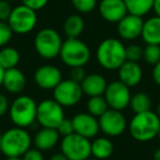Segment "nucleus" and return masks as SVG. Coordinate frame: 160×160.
Listing matches in <instances>:
<instances>
[{
  "label": "nucleus",
  "instance_id": "72a5a7b5",
  "mask_svg": "<svg viewBox=\"0 0 160 160\" xmlns=\"http://www.w3.org/2000/svg\"><path fill=\"white\" fill-rule=\"evenodd\" d=\"M86 76L87 75H86V70L83 67H72L70 69V73H69V77H70L69 79L78 83H81Z\"/></svg>",
  "mask_w": 160,
  "mask_h": 160
},
{
  "label": "nucleus",
  "instance_id": "f3484780",
  "mask_svg": "<svg viewBox=\"0 0 160 160\" xmlns=\"http://www.w3.org/2000/svg\"><path fill=\"white\" fill-rule=\"evenodd\" d=\"M118 70V80L127 87H135L142 79V69L136 62L126 60Z\"/></svg>",
  "mask_w": 160,
  "mask_h": 160
},
{
  "label": "nucleus",
  "instance_id": "412c9836",
  "mask_svg": "<svg viewBox=\"0 0 160 160\" xmlns=\"http://www.w3.org/2000/svg\"><path fill=\"white\" fill-rule=\"evenodd\" d=\"M142 38L146 44L160 45V17L155 16L144 21Z\"/></svg>",
  "mask_w": 160,
  "mask_h": 160
},
{
  "label": "nucleus",
  "instance_id": "2f4dec72",
  "mask_svg": "<svg viewBox=\"0 0 160 160\" xmlns=\"http://www.w3.org/2000/svg\"><path fill=\"white\" fill-rule=\"evenodd\" d=\"M13 8L11 7L9 1L6 0H0V21L3 22H8L10 18V14L12 12Z\"/></svg>",
  "mask_w": 160,
  "mask_h": 160
},
{
  "label": "nucleus",
  "instance_id": "423d86ee",
  "mask_svg": "<svg viewBox=\"0 0 160 160\" xmlns=\"http://www.w3.org/2000/svg\"><path fill=\"white\" fill-rule=\"evenodd\" d=\"M62 45V36L52 28L40 30L34 38V48L44 59H53L59 56Z\"/></svg>",
  "mask_w": 160,
  "mask_h": 160
},
{
  "label": "nucleus",
  "instance_id": "f8f14e48",
  "mask_svg": "<svg viewBox=\"0 0 160 160\" xmlns=\"http://www.w3.org/2000/svg\"><path fill=\"white\" fill-rule=\"evenodd\" d=\"M98 121L100 131L109 137H116L122 135L128 126L126 118L122 114V112L113 109H108L98 118Z\"/></svg>",
  "mask_w": 160,
  "mask_h": 160
},
{
  "label": "nucleus",
  "instance_id": "2eb2a0df",
  "mask_svg": "<svg viewBox=\"0 0 160 160\" xmlns=\"http://www.w3.org/2000/svg\"><path fill=\"white\" fill-rule=\"evenodd\" d=\"M144 20L142 17L127 13L118 23V33L123 40L133 41L142 36Z\"/></svg>",
  "mask_w": 160,
  "mask_h": 160
},
{
  "label": "nucleus",
  "instance_id": "a211bd4d",
  "mask_svg": "<svg viewBox=\"0 0 160 160\" xmlns=\"http://www.w3.org/2000/svg\"><path fill=\"white\" fill-rule=\"evenodd\" d=\"M27 86V78L23 71L19 68H11L5 70L2 80V87L9 93L19 94L24 90Z\"/></svg>",
  "mask_w": 160,
  "mask_h": 160
},
{
  "label": "nucleus",
  "instance_id": "20e7f679",
  "mask_svg": "<svg viewBox=\"0 0 160 160\" xmlns=\"http://www.w3.org/2000/svg\"><path fill=\"white\" fill-rule=\"evenodd\" d=\"M35 100L30 96H19L13 100L9 108V114L16 126L27 128L36 121Z\"/></svg>",
  "mask_w": 160,
  "mask_h": 160
},
{
  "label": "nucleus",
  "instance_id": "0eeeda50",
  "mask_svg": "<svg viewBox=\"0 0 160 160\" xmlns=\"http://www.w3.org/2000/svg\"><path fill=\"white\" fill-rule=\"evenodd\" d=\"M60 149L68 160H87L91 156V142L72 133L62 137Z\"/></svg>",
  "mask_w": 160,
  "mask_h": 160
},
{
  "label": "nucleus",
  "instance_id": "c85d7f7f",
  "mask_svg": "<svg viewBox=\"0 0 160 160\" xmlns=\"http://www.w3.org/2000/svg\"><path fill=\"white\" fill-rule=\"evenodd\" d=\"M71 3L80 13H90L97 7V0H71Z\"/></svg>",
  "mask_w": 160,
  "mask_h": 160
},
{
  "label": "nucleus",
  "instance_id": "e433bc0d",
  "mask_svg": "<svg viewBox=\"0 0 160 160\" xmlns=\"http://www.w3.org/2000/svg\"><path fill=\"white\" fill-rule=\"evenodd\" d=\"M9 101L8 98L5 94L0 93V118H2L3 115H6L8 111H9Z\"/></svg>",
  "mask_w": 160,
  "mask_h": 160
},
{
  "label": "nucleus",
  "instance_id": "9b49d317",
  "mask_svg": "<svg viewBox=\"0 0 160 160\" xmlns=\"http://www.w3.org/2000/svg\"><path fill=\"white\" fill-rule=\"evenodd\" d=\"M103 97L109 105V109L122 111L129 107L132 93L129 87L121 82L120 80H116V81L108 83Z\"/></svg>",
  "mask_w": 160,
  "mask_h": 160
},
{
  "label": "nucleus",
  "instance_id": "473e14b6",
  "mask_svg": "<svg viewBox=\"0 0 160 160\" xmlns=\"http://www.w3.org/2000/svg\"><path fill=\"white\" fill-rule=\"evenodd\" d=\"M56 129H57V132L59 133V135L62 136V137L75 133V132H73L72 122H71V120H67V118H64L62 122L58 125V127Z\"/></svg>",
  "mask_w": 160,
  "mask_h": 160
},
{
  "label": "nucleus",
  "instance_id": "a19ab883",
  "mask_svg": "<svg viewBox=\"0 0 160 160\" xmlns=\"http://www.w3.org/2000/svg\"><path fill=\"white\" fill-rule=\"evenodd\" d=\"M153 160H160V147L156 149L153 152Z\"/></svg>",
  "mask_w": 160,
  "mask_h": 160
},
{
  "label": "nucleus",
  "instance_id": "cd10ccee",
  "mask_svg": "<svg viewBox=\"0 0 160 160\" xmlns=\"http://www.w3.org/2000/svg\"><path fill=\"white\" fill-rule=\"evenodd\" d=\"M142 59L148 65L155 66L160 60V45L147 44L142 48Z\"/></svg>",
  "mask_w": 160,
  "mask_h": 160
},
{
  "label": "nucleus",
  "instance_id": "de8ad7c7",
  "mask_svg": "<svg viewBox=\"0 0 160 160\" xmlns=\"http://www.w3.org/2000/svg\"><path fill=\"white\" fill-rule=\"evenodd\" d=\"M158 136H159V138H160V125H159V131H158Z\"/></svg>",
  "mask_w": 160,
  "mask_h": 160
},
{
  "label": "nucleus",
  "instance_id": "09e8293b",
  "mask_svg": "<svg viewBox=\"0 0 160 160\" xmlns=\"http://www.w3.org/2000/svg\"><path fill=\"white\" fill-rule=\"evenodd\" d=\"M87 160H98V159H96V158H93V159H92V158H88Z\"/></svg>",
  "mask_w": 160,
  "mask_h": 160
},
{
  "label": "nucleus",
  "instance_id": "c9c22d12",
  "mask_svg": "<svg viewBox=\"0 0 160 160\" xmlns=\"http://www.w3.org/2000/svg\"><path fill=\"white\" fill-rule=\"evenodd\" d=\"M21 158L22 160H44L42 151L38 148H30Z\"/></svg>",
  "mask_w": 160,
  "mask_h": 160
},
{
  "label": "nucleus",
  "instance_id": "4be33fe9",
  "mask_svg": "<svg viewBox=\"0 0 160 160\" xmlns=\"http://www.w3.org/2000/svg\"><path fill=\"white\" fill-rule=\"evenodd\" d=\"M114 145L108 137H98L91 142V156L98 160H105L112 156Z\"/></svg>",
  "mask_w": 160,
  "mask_h": 160
},
{
  "label": "nucleus",
  "instance_id": "ea45409f",
  "mask_svg": "<svg viewBox=\"0 0 160 160\" xmlns=\"http://www.w3.org/2000/svg\"><path fill=\"white\" fill-rule=\"evenodd\" d=\"M152 10L155 11L156 16L160 17V0H155V1H153Z\"/></svg>",
  "mask_w": 160,
  "mask_h": 160
},
{
  "label": "nucleus",
  "instance_id": "49530a36",
  "mask_svg": "<svg viewBox=\"0 0 160 160\" xmlns=\"http://www.w3.org/2000/svg\"><path fill=\"white\" fill-rule=\"evenodd\" d=\"M6 1H9V2H13V1H17V0H6Z\"/></svg>",
  "mask_w": 160,
  "mask_h": 160
},
{
  "label": "nucleus",
  "instance_id": "6ab92c4d",
  "mask_svg": "<svg viewBox=\"0 0 160 160\" xmlns=\"http://www.w3.org/2000/svg\"><path fill=\"white\" fill-rule=\"evenodd\" d=\"M60 135L56 128H47L42 127L38 133L35 134L32 142L34 144L35 148L41 151H48L53 149L59 142Z\"/></svg>",
  "mask_w": 160,
  "mask_h": 160
},
{
  "label": "nucleus",
  "instance_id": "a18cd8bd",
  "mask_svg": "<svg viewBox=\"0 0 160 160\" xmlns=\"http://www.w3.org/2000/svg\"><path fill=\"white\" fill-rule=\"evenodd\" d=\"M1 135H2V134L0 133V150H1Z\"/></svg>",
  "mask_w": 160,
  "mask_h": 160
},
{
  "label": "nucleus",
  "instance_id": "4c0bfd02",
  "mask_svg": "<svg viewBox=\"0 0 160 160\" xmlns=\"http://www.w3.org/2000/svg\"><path fill=\"white\" fill-rule=\"evenodd\" d=\"M152 79L156 85L160 86V60L153 66L152 69Z\"/></svg>",
  "mask_w": 160,
  "mask_h": 160
},
{
  "label": "nucleus",
  "instance_id": "393cba45",
  "mask_svg": "<svg viewBox=\"0 0 160 160\" xmlns=\"http://www.w3.org/2000/svg\"><path fill=\"white\" fill-rule=\"evenodd\" d=\"M126 6L127 12L138 17H144L152 10L155 0H123Z\"/></svg>",
  "mask_w": 160,
  "mask_h": 160
},
{
  "label": "nucleus",
  "instance_id": "9d476101",
  "mask_svg": "<svg viewBox=\"0 0 160 160\" xmlns=\"http://www.w3.org/2000/svg\"><path fill=\"white\" fill-rule=\"evenodd\" d=\"M82 89L80 83L71 79H62L53 90L54 100L62 108H69L78 104L82 98Z\"/></svg>",
  "mask_w": 160,
  "mask_h": 160
},
{
  "label": "nucleus",
  "instance_id": "b1692460",
  "mask_svg": "<svg viewBox=\"0 0 160 160\" xmlns=\"http://www.w3.org/2000/svg\"><path fill=\"white\" fill-rule=\"evenodd\" d=\"M20 62V53L17 48L10 46L1 47L0 49V66L5 70L16 68Z\"/></svg>",
  "mask_w": 160,
  "mask_h": 160
},
{
  "label": "nucleus",
  "instance_id": "f704fd0d",
  "mask_svg": "<svg viewBox=\"0 0 160 160\" xmlns=\"http://www.w3.org/2000/svg\"><path fill=\"white\" fill-rule=\"evenodd\" d=\"M21 1H22V5L31 8L34 11L43 9L48 3V0H21Z\"/></svg>",
  "mask_w": 160,
  "mask_h": 160
},
{
  "label": "nucleus",
  "instance_id": "c756f323",
  "mask_svg": "<svg viewBox=\"0 0 160 160\" xmlns=\"http://www.w3.org/2000/svg\"><path fill=\"white\" fill-rule=\"evenodd\" d=\"M13 32L8 22L0 21V47H5L11 41Z\"/></svg>",
  "mask_w": 160,
  "mask_h": 160
},
{
  "label": "nucleus",
  "instance_id": "bb28decb",
  "mask_svg": "<svg viewBox=\"0 0 160 160\" xmlns=\"http://www.w3.org/2000/svg\"><path fill=\"white\" fill-rule=\"evenodd\" d=\"M109 109L107 101H105L103 96H97V97H90L87 102V110L88 113L96 118H100L107 110Z\"/></svg>",
  "mask_w": 160,
  "mask_h": 160
},
{
  "label": "nucleus",
  "instance_id": "dca6fc26",
  "mask_svg": "<svg viewBox=\"0 0 160 160\" xmlns=\"http://www.w3.org/2000/svg\"><path fill=\"white\" fill-rule=\"evenodd\" d=\"M99 12L103 20L110 23H118L128 13L123 0H101Z\"/></svg>",
  "mask_w": 160,
  "mask_h": 160
},
{
  "label": "nucleus",
  "instance_id": "5701e85b",
  "mask_svg": "<svg viewBox=\"0 0 160 160\" xmlns=\"http://www.w3.org/2000/svg\"><path fill=\"white\" fill-rule=\"evenodd\" d=\"M85 20L79 14H70L64 22V33L67 38H78L85 31Z\"/></svg>",
  "mask_w": 160,
  "mask_h": 160
},
{
  "label": "nucleus",
  "instance_id": "6e6552de",
  "mask_svg": "<svg viewBox=\"0 0 160 160\" xmlns=\"http://www.w3.org/2000/svg\"><path fill=\"white\" fill-rule=\"evenodd\" d=\"M8 24L13 33L28 34L35 29L38 24V14L36 11L24 5L17 6L12 9Z\"/></svg>",
  "mask_w": 160,
  "mask_h": 160
},
{
  "label": "nucleus",
  "instance_id": "aec40b11",
  "mask_svg": "<svg viewBox=\"0 0 160 160\" xmlns=\"http://www.w3.org/2000/svg\"><path fill=\"white\" fill-rule=\"evenodd\" d=\"M80 86L82 92L88 97H97L104 94L108 82L105 78L100 73H89L85 77Z\"/></svg>",
  "mask_w": 160,
  "mask_h": 160
},
{
  "label": "nucleus",
  "instance_id": "39448f33",
  "mask_svg": "<svg viewBox=\"0 0 160 160\" xmlns=\"http://www.w3.org/2000/svg\"><path fill=\"white\" fill-rule=\"evenodd\" d=\"M59 57L66 66L83 67L91 57V51L83 41L79 38H67L62 42Z\"/></svg>",
  "mask_w": 160,
  "mask_h": 160
},
{
  "label": "nucleus",
  "instance_id": "37998d69",
  "mask_svg": "<svg viewBox=\"0 0 160 160\" xmlns=\"http://www.w3.org/2000/svg\"><path fill=\"white\" fill-rule=\"evenodd\" d=\"M6 160H22L21 157H7Z\"/></svg>",
  "mask_w": 160,
  "mask_h": 160
},
{
  "label": "nucleus",
  "instance_id": "79ce46f5",
  "mask_svg": "<svg viewBox=\"0 0 160 160\" xmlns=\"http://www.w3.org/2000/svg\"><path fill=\"white\" fill-rule=\"evenodd\" d=\"M3 75H5V69L0 66V87L2 86V80H3Z\"/></svg>",
  "mask_w": 160,
  "mask_h": 160
},
{
  "label": "nucleus",
  "instance_id": "f257e3e1",
  "mask_svg": "<svg viewBox=\"0 0 160 160\" xmlns=\"http://www.w3.org/2000/svg\"><path fill=\"white\" fill-rule=\"evenodd\" d=\"M126 47L118 38H109L103 40L97 48V59L100 66L108 70L118 69L126 62Z\"/></svg>",
  "mask_w": 160,
  "mask_h": 160
},
{
  "label": "nucleus",
  "instance_id": "f03ea898",
  "mask_svg": "<svg viewBox=\"0 0 160 160\" xmlns=\"http://www.w3.org/2000/svg\"><path fill=\"white\" fill-rule=\"evenodd\" d=\"M160 118L156 112L147 111L137 113L128 123L131 136L137 142H146L158 136Z\"/></svg>",
  "mask_w": 160,
  "mask_h": 160
},
{
  "label": "nucleus",
  "instance_id": "a878e982",
  "mask_svg": "<svg viewBox=\"0 0 160 160\" xmlns=\"http://www.w3.org/2000/svg\"><path fill=\"white\" fill-rule=\"evenodd\" d=\"M129 107L135 114L150 111L151 100L148 94L145 92H137L134 96H132Z\"/></svg>",
  "mask_w": 160,
  "mask_h": 160
},
{
  "label": "nucleus",
  "instance_id": "c03bdc74",
  "mask_svg": "<svg viewBox=\"0 0 160 160\" xmlns=\"http://www.w3.org/2000/svg\"><path fill=\"white\" fill-rule=\"evenodd\" d=\"M156 113H157V115L159 116V118H160V103L157 105V110H156Z\"/></svg>",
  "mask_w": 160,
  "mask_h": 160
},
{
  "label": "nucleus",
  "instance_id": "1a4fd4ad",
  "mask_svg": "<svg viewBox=\"0 0 160 160\" xmlns=\"http://www.w3.org/2000/svg\"><path fill=\"white\" fill-rule=\"evenodd\" d=\"M64 118V108L54 99H46L38 104L36 121L42 127L57 128Z\"/></svg>",
  "mask_w": 160,
  "mask_h": 160
},
{
  "label": "nucleus",
  "instance_id": "7ed1b4c3",
  "mask_svg": "<svg viewBox=\"0 0 160 160\" xmlns=\"http://www.w3.org/2000/svg\"><path fill=\"white\" fill-rule=\"evenodd\" d=\"M32 145L31 135L22 127L14 126L1 135V152L6 157H22Z\"/></svg>",
  "mask_w": 160,
  "mask_h": 160
},
{
  "label": "nucleus",
  "instance_id": "58836bf2",
  "mask_svg": "<svg viewBox=\"0 0 160 160\" xmlns=\"http://www.w3.org/2000/svg\"><path fill=\"white\" fill-rule=\"evenodd\" d=\"M49 160H68V159H67V157L62 152H58V153H54Z\"/></svg>",
  "mask_w": 160,
  "mask_h": 160
},
{
  "label": "nucleus",
  "instance_id": "7c9ffc66",
  "mask_svg": "<svg viewBox=\"0 0 160 160\" xmlns=\"http://www.w3.org/2000/svg\"><path fill=\"white\" fill-rule=\"evenodd\" d=\"M125 51H126V60L138 62L142 58V48L139 45H128L125 48Z\"/></svg>",
  "mask_w": 160,
  "mask_h": 160
},
{
  "label": "nucleus",
  "instance_id": "4468645a",
  "mask_svg": "<svg viewBox=\"0 0 160 160\" xmlns=\"http://www.w3.org/2000/svg\"><path fill=\"white\" fill-rule=\"evenodd\" d=\"M62 80V71L54 65H43L34 72L36 86L43 90H54Z\"/></svg>",
  "mask_w": 160,
  "mask_h": 160
},
{
  "label": "nucleus",
  "instance_id": "ddd939ff",
  "mask_svg": "<svg viewBox=\"0 0 160 160\" xmlns=\"http://www.w3.org/2000/svg\"><path fill=\"white\" fill-rule=\"evenodd\" d=\"M73 132L85 138H93L100 132L98 118L91 115L88 112L77 113L71 120Z\"/></svg>",
  "mask_w": 160,
  "mask_h": 160
}]
</instances>
